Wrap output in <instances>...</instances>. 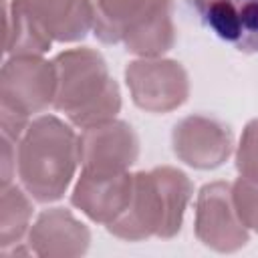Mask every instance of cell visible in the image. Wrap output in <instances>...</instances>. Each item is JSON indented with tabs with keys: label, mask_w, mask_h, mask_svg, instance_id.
Returning <instances> with one entry per match:
<instances>
[{
	"label": "cell",
	"mask_w": 258,
	"mask_h": 258,
	"mask_svg": "<svg viewBox=\"0 0 258 258\" xmlns=\"http://www.w3.org/2000/svg\"><path fill=\"white\" fill-rule=\"evenodd\" d=\"M194 194L191 179L169 165L133 173V194L127 210L107 226L109 234L127 242L173 238Z\"/></svg>",
	"instance_id": "obj_1"
},
{
	"label": "cell",
	"mask_w": 258,
	"mask_h": 258,
	"mask_svg": "<svg viewBox=\"0 0 258 258\" xmlns=\"http://www.w3.org/2000/svg\"><path fill=\"white\" fill-rule=\"evenodd\" d=\"M79 165V137L54 115L28 123L16 145V173L40 204L56 202L69 189Z\"/></svg>",
	"instance_id": "obj_2"
},
{
	"label": "cell",
	"mask_w": 258,
	"mask_h": 258,
	"mask_svg": "<svg viewBox=\"0 0 258 258\" xmlns=\"http://www.w3.org/2000/svg\"><path fill=\"white\" fill-rule=\"evenodd\" d=\"M56 93L52 107L81 127L111 121L121 111V93L109 75L105 58L89 48H71L56 54Z\"/></svg>",
	"instance_id": "obj_3"
},
{
	"label": "cell",
	"mask_w": 258,
	"mask_h": 258,
	"mask_svg": "<svg viewBox=\"0 0 258 258\" xmlns=\"http://www.w3.org/2000/svg\"><path fill=\"white\" fill-rule=\"evenodd\" d=\"M54 62L40 54L8 56L0 71V129L2 135L18 141L30 117L54 103Z\"/></svg>",
	"instance_id": "obj_4"
},
{
	"label": "cell",
	"mask_w": 258,
	"mask_h": 258,
	"mask_svg": "<svg viewBox=\"0 0 258 258\" xmlns=\"http://www.w3.org/2000/svg\"><path fill=\"white\" fill-rule=\"evenodd\" d=\"M125 83L133 103L147 113H169L189 97L185 69L171 58L147 56L125 67Z\"/></svg>",
	"instance_id": "obj_5"
},
{
	"label": "cell",
	"mask_w": 258,
	"mask_h": 258,
	"mask_svg": "<svg viewBox=\"0 0 258 258\" xmlns=\"http://www.w3.org/2000/svg\"><path fill=\"white\" fill-rule=\"evenodd\" d=\"M139 157V139L125 121L111 119L83 129L79 135L81 171L93 175H119Z\"/></svg>",
	"instance_id": "obj_6"
},
{
	"label": "cell",
	"mask_w": 258,
	"mask_h": 258,
	"mask_svg": "<svg viewBox=\"0 0 258 258\" xmlns=\"http://www.w3.org/2000/svg\"><path fill=\"white\" fill-rule=\"evenodd\" d=\"M196 236L206 248L226 254L248 244V228L236 214L230 183L212 181L200 189L196 200Z\"/></svg>",
	"instance_id": "obj_7"
},
{
	"label": "cell",
	"mask_w": 258,
	"mask_h": 258,
	"mask_svg": "<svg viewBox=\"0 0 258 258\" xmlns=\"http://www.w3.org/2000/svg\"><path fill=\"white\" fill-rule=\"evenodd\" d=\"M171 147L179 161L196 169H216L228 161L234 149V137L226 123L189 115L175 123L171 131Z\"/></svg>",
	"instance_id": "obj_8"
},
{
	"label": "cell",
	"mask_w": 258,
	"mask_h": 258,
	"mask_svg": "<svg viewBox=\"0 0 258 258\" xmlns=\"http://www.w3.org/2000/svg\"><path fill=\"white\" fill-rule=\"evenodd\" d=\"M28 248L44 258L83 256L91 244L89 228L67 208H48L40 212L28 230Z\"/></svg>",
	"instance_id": "obj_9"
},
{
	"label": "cell",
	"mask_w": 258,
	"mask_h": 258,
	"mask_svg": "<svg viewBox=\"0 0 258 258\" xmlns=\"http://www.w3.org/2000/svg\"><path fill=\"white\" fill-rule=\"evenodd\" d=\"M216 36L240 52H258V0H191Z\"/></svg>",
	"instance_id": "obj_10"
},
{
	"label": "cell",
	"mask_w": 258,
	"mask_h": 258,
	"mask_svg": "<svg viewBox=\"0 0 258 258\" xmlns=\"http://www.w3.org/2000/svg\"><path fill=\"white\" fill-rule=\"evenodd\" d=\"M131 194L133 173L129 171L119 175H93L81 171L71 194V204L89 220L109 226L127 210Z\"/></svg>",
	"instance_id": "obj_11"
},
{
	"label": "cell",
	"mask_w": 258,
	"mask_h": 258,
	"mask_svg": "<svg viewBox=\"0 0 258 258\" xmlns=\"http://www.w3.org/2000/svg\"><path fill=\"white\" fill-rule=\"evenodd\" d=\"M58 42H77L93 28L91 0H12Z\"/></svg>",
	"instance_id": "obj_12"
},
{
	"label": "cell",
	"mask_w": 258,
	"mask_h": 258,
	"mask_svg": "<svg viewBox=\"0 0 258 258\" xmlns=\"http://www.w3.org/2000/svg\"><path fill=\"white\" fill-rule=\"evenodd\" d=\"M175 42L173 0H155L147 14L125 34L123 44L127 52L141 58L161 56Z\"/></svg>",
	"instance_id": "obj_13"
},
{
	"label": "cell",
	"mask_w": 258,
	"mask_h": 258,
	"mask_svg": "<svg viewBox=\"0 0 258 258\" xmlns=\"http://www.w3.org/2000/svg\"><path fill=\"white\" fill-rule=\"evenodd\" d=\"M155 0H91L93 30L101 42H123L125 34L147 14Z\"/></svg>",
	"instance_id": "obj_14"
},
{
	"label": "cell",
	"mask_w": 258,
	"mask_h": 258,
	"mask_svg": "<svg viewBox=\"0 0 258 258\" xmlns=\"http://www.w3.org/2000/svg\"><path fill=\"white\" fill-rule=\"evenodd\" d=\"M4 20H6V34H4V50L6 54H42L50 48L52 38L44 32V28L28 16L16 2L4 0Z\"/></svg>",
	"instance_id": "obj_15"
},
{
	"label": "cell",
	"mask_w": 258,
	"mask_h": 258,
	"mask_svg": "<svg viewBox=\"0 0 258 258\" xmlns=\"http://www.w3.org/2000/svg\"><path fill=\"white\" fill-rule=\"evenodd\" d=\"M30 194L20 185L2 187L0 196V250H8L28 236L32 220Z\"/></svg>",
	"instance_id": "obj_16"
},
{
	"label": "cell",
	"mask_w": 258,
	"mask_h": 258,
	"mask_svg": "<svg viewBox=\"0 0 258 258\" xmlns=\"http://www.w3.org/2000/svg\"><path fill=\"white\" fill-rule=\"evenodd\" d=\"M232 202L240 222L248 230L258 232V181L240 175L232 183Z\"/></svg>",
	"instance_id": "obj_17"
},
{
	"label": "cell",
	"mask_w": 258,
	"mask_h": 258,
	"mask_svg": "<svg viewBox=\"0 0 258 258\" xmlns=\"http://www.w3.org/2000/svg\"><path fill=\"white\" fill-rule=\"evenodd\" d=\"M236 169L242 177L258 181V119H252L236 147Z\"/></svg>",
	"instance_id": "obj_18"
},
{
	"label": "cell",
	"mask_w": 258,
	"mask_h": 258,
	"mask_svg": "<svg viewBox=\"0 0 258 258\" xmlns=\"http://www.w3.org/2000/svg\"><path fill=\"white\" fill-rule=\"evenodd\" d=\"M16 145L18 141L2 135V187L10 185L16 173Z\"/></svg>",
	"instance_id": "obj_19"
}]
</instances>
